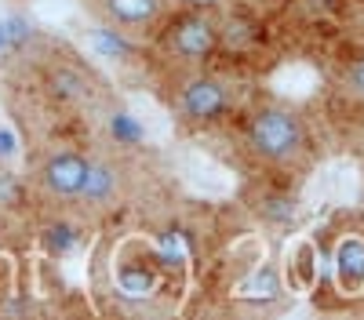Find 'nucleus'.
I'll return each instance as SVG.
<instances>
[{
    "mask_svg": "<svg viewBox=\"0 0 364 320\" xmlns=\"http://www.w3.org/2000/svg\"><path fill=\"white\" fill-rule=\"evenodd\" d=\"M245 142H248L252 157L281 167V164H291L302 157V150L310 142V131L291 106L266 102V106L252 109L248 124H245Z\"/></svg>",
    "mask_w": 364,
    "mask_h": 320,
    "instance_id": "f257e3e1",
    "label": "nucleus"
},
{
    "mask_svg": "<svg viewBox=\"0 0 364 320\" xmlns=\"http://www.w3.org/2000/svg\"><path fill=\"white\" fill-rule=\"evenodd\" d=\"M171 109L182 124L190 128H208V124H219L223 116L233 109V87L223 77H211V73H190L182 77L175 95H171Z\"/></svg>",
    "mask_w": 364,
    "mask_h": 320,
    "instance_id": "f03ea898",
    "label": "nucleus"
},
{
    "mask_svg": "<svg viewBox=\"0 0 364 320\" xmlns=\"http://www.w3.org/2000/svg\"><path fill=\"white\" fill-rule=\"evenodd\" d=\"M164 48L178 58V62L200 66L208 58H215V51L223 48V22H215L204 11H186L168 26Z\"/></svg>",
    "mask_w": 364,
    "mask_h": 320,
    "instance_id": "7ed1b4c3",
    "label": "nucleus"
},
{
    "mask_svg": "<svg viewBox=\"0 0 364 320\" xmlns=\"http://www.w3.org/2000/svg\"><path fill=\"white\" fill-rule=\"evenodd\" d=\"M87 167H91V157H87V153H80V150H55V153L41 164L37 179H41V186H44L51 197L77 204V197H80V189H84V179H87Z\"/></svg>",
    "mask_w": 364,
    "mask_h": 320,
    "instance_id": "20e7f679",
    "label": "nucleus"
},
{
    "mask_svg": "<svg viewBox=\"0 0 364 320\" xmlns=\"http://www.w3.org/2000/svg\"><path fill=\"white\" fill-rule=\"evenodd\" d=\"M117 193H120V167L113 160L91 157V167H87V179H84V189H80L77 204L87 208V211H102L117 200Z\"/></svg>",
    "mask_w": 364,
    "mask_h": 320,
    "instance_id": "39448f33",
    "label": "nucleus"
},
{
    "mask_svg": "<svg viewBox=\"0 0 364 320\" xmlns=\"http://www.w3.org/2000/svg\"><path fill=\"white\" fill-rule=\"evenodd\" d=\"M44 87H48V95L51 99H58V102H66V106H84L87 99H91V77L84 73V70H77V66H70V62H55V66H48V73H44Z\"/></svg>",
    "mask_w": 364,
    "mask_h": 320,
    "instance_id": "423d86ee",
    "label": "nucleus"
},
{
    "mask_svg": "<svg viewBox=\"0 0 364 320\" xmlns=\"http://www.w3.org/2000/svg\"><path fill=\"white\" fill-rule=\"evenodd\" d=\"M99 8L120 29H142L161 15V0H99Z\"/></svg>",
    "mask_w": 364,
    "mask_h": 320,
    "instance_id": "0eeeda50",
    "label": "nucleus"
},
{
    "mask_svg": "<svg viewBox=\"0 0 364 320\" xmlns=\"http://www.w3.org/2000/svg\"><path fill=\"white\" fill-rule=\"evenodd\" d=\"M336 273H339V284L346 291H357L364 284V241L360 237H346L336 251Z\"/></svg>",
    "mask_w": 364,
    "mask_h": 320,
    "instance_id": "6e6552de",
    "label": "nucleus"
},
{
    "mask_svg": "<svg viewBox=\"0 0 364 320\" xmlns=\"http://www.w3.org/2000/svg\"><path fill=\"white\" fill-rule=\"evenodd\" d=\"M240 295H248V299H269V295H277V270L266 266L252 284H245V291Z\"/></svg>",
    "mask_w": 364,
    "mask_h": 320,
    "instance_id": "1a4fd4ad",
    "label": "nucleus"
},
{
    "mask_svg": "<svg viewBox=\"0 0 364 320\" xmlns=\"http://www.w3.org/2000/svg\"><path fill=\"white\" fill-rule=\"evenodd\" d=\"M343 87H346L353 99H364V55H357V58H350V62H346Z\"/></svg>",
    "mask_w": 364,
    "mask_h": 320,
    "instance_id": "9d476101",
    "label": "nucleus"
}]
</instances>
